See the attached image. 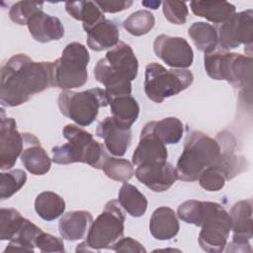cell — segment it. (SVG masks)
<instances>
[{"label":"cell","instance_id":"cell-27","mask_svg":"<svg viewBox=\"0 0 253 253\" xmlns=\"http://www.w3.org/2000/svg\"><path fill=\"white\" fill-rule=\"evenodd\" d=\"M118 198L119 204L129 215L139 217L145 213L147 200L135 186L125 182L119 191Z\"/></svg>","mask_w":253,"mask_h":253},{"label":"cell","instance_id":"cell-7","mask_svg":"<svg viewBox=\"0 0 253 253\" xmlns=\"http://www.w3.org/2000/svg\"><path fill=\"white\" fill-rule=\"evenodd\" d=\"M194 76L188 69H166L157 62L146 65L144 92L148 99L162 103L166 98L186 90L193 83Z\"/></svg>","mask_w":253,"mask_h":253},{"label":"cell","instance_id":"cell-9","mask_svg":"<svg viewBox=\"0 0 253 253\" xmlns=\"http://www.w3.org/2000/svg\"><path fill=\"white\" fill-rule=\"evenodd\" d=\"M89 61V52L82 43H68L62 50L61 57L52 62L53 87L69 90L83 86L88 80Z\"/></svg>","mask_w":253,"mask_h":253},{"label":"cell","instance_id":"cell-42","mask_svg":"<svg viewBox=\"0 0 253 253\" xmlns=\"http://www.w3.org/2000/svg\"><path fill=\"white\" fill-rule=\"evenodd\" d=\"M102 12L117 13L128 9L132 5L130 0H111V1H95Z\"/></svg>","mask_w":253,"mask_h":253},{"label":"cell","instance_id":"cell-19","mask_svg":"<svg viewBox=\"0 0 253 253\" xmlns=\"http://www.w3.org/2000/svg\"><path fill=\"white\" fill-rule=\"evenodd\" d=\"M29 32L35 41L39 42H49L58 41L64 36V27L61 21L54 16L38 11L27 24Z\"/></svg>","mask_w":253,"mask_h":253},{"label":"cell","instance_id":"cell-16","mask_svg":"<svg viewBox=\"0 0 253 253\" xmlns=\"http://www.w3.org/2000/svg\"><path fill=\"white\" fill-rule=\"evenodd\" d=\"M168 151L164 144L153 132L150 123H147L141 132L139 143L132 154V164L138 166L147 163L167 162Z\"/></svg>","mask_w":253,"mask_h":253},{"label":"cell","instance_id":"cell-20","mask_svg":"<svg viewBox=\"0 0 253 253\" xmlns=\"http://www.w3.org/2000/svg\"><path fill=\"white\" fill-rule=\"evenodd\" d=\"M92 222L93 216L87 211H68L59 219V233L65 240H79L86 237Z\"/></svg>","mask_w":253,"mask_h":253},{"label":"cell","instance_id":"cell-39","mask_svg":"<svg viewBox=\"0 0 253 253\" xmlns=\"http://www.w3.org/2000/svg\"><path fill=\"white\" fill-rule=\"evenodd\" d=\"M162 5L163 14L170 23L175 25H182L186 23L189 10L185 2L164 1Z\"/></svg>","mask_w":253,"mask_h":253},{"label":"cell","instance_id":"cell-26","mask_svg":"<svg viewBox=\"0 0 253 253\" xmlns=\"http://www.w3.org/2000/svg\"><path fill=\"white\" fill-rule=\"evenodd\" d=\"M65 9L72 18L83 23L84 30L106 19L96 2L92 1H69L65 3Z\"/></svg>","mask_w":253,"mask_h":253},{"label":"cell","instance_id":"cell-35","mask_svg":"<svg viewBox=\"0 0 253 253\" xmlns=\"http://www.w3.org/2000/svg\"><path fill=\"white\" fill-rule=\"evenodd\" d=\"M27 181V174L21 169H15L0 174V198L1 200L11 198L17 193Z\"/></svg>","mask_w":253,"mask_h":253},{"label":"cell","instance_id":"cell-34","mask_svg":"<svg viewBox=\"0 0 253 253\" xmlns=\"http://www.w3.org/2000/svg\"><path fill=\"white\" fill-rule=\"evenodd\" d=\"M212 165L223 173L226 180H231L246 169V160L242 156L235 155L233 150H225Z\"/></svg>","mask_w":253,"mask_h":253},{"label":"cell","instance_id":"cell-36","mask_svg":"<svg viewBox=\"0 0 253 253\" xmlns=\"http://www.w3.org/2000/svg\"><path fill=\"white\" fill-rule=\"evenodd\" d=\"M25 217L15 209L0 211V239L11 240L19 231Z\"/></svg>","mask_w":253,"mask_h":253},{"label":"cell","instance_id":"cell-12","mask_svg":"<svg viewBox=\"0 0 253 253\" xmlns=\"http://www.w3.org/2000/svg\"><path fill=\"white\" fill-rule=\"evenodd\" d=\"M155 54L168 66L186 69L194 61V52L188 42L180 37L159 35L153 42Z\"/></svg>","mask_w":253,"mask_h":253},{"label":"cell","instance_id":"cell-10","mask_svg":"<svg viewBox=\"0 0 253 253\" xmlns=\"http://www.w3.org/2000/svg\"><path fill=\"white\" fill-rule=\"evenodd\" d=\"M220 49L229 50L244 44L251 47L253 40V11L233 14L227 21L215 27Z\"/></svg>","mask_w":253,"mask_h":253},{"label":"cell","instance_id":"cell-37","mask_svg":"<svg viewBox=\"0 0 253 253\" xmlns=\"http://www.w3.org/2000/svg\"><path fill=\"white\" fill-rule=\"evenodd\" d=\"M43 2L19 1L13 4L9 10L11 21L18 25H27L29 20L40 10H42Z\"/></svg>","mask_w":253,"mask_h":253},{"label":"cell","instance_id":"cell-24","mask_svg":"<svg viewBox=\"0 0 253 253\" xmlns=\"http://www.w3.org/2000/svg\"><path fill=\"white\" fill-rule=\"evenodd\" d=\"M219 207L220 205L214 202L188 200L178 207L177 214L186 223L201 227L207 217Z\"/></svg>","mask_w":253,"mask_h":253},{"label":"cell","instance_id":"cell-32","mask_svg":"<svg viewBox=\"0 0 253 253\" xmlns=\"http://www.w3.org/2000/svg\"><path fill=\"white\" fill-rule=\"evenodd\" d=\"M101 169L110 179L118 182H127L134 175L131 162L124 158H115L109 155L104 160Z\"/></svg>","mask_w":253,"mask_h":253},{"label":"cell","instance_id":"cell-1","mask_svg":"<svg viewBox=\"0 0 253 253\" xmlns=\"http://www.w3.org/2000/svg\"><path fill=\"white\" fill-rule=\"evenodd\" d=\"M52 81V62H37L27 54H14L1 67L0 103L3 107L20 106L53 87Z\"/></svg>","mask_w":253,"mask_h":253},{"label":"cell","instance_id":"cell-3","mask_svg":"<svg viewBox=\"0 0 253 253\" xmlns=\"http://www.w3.org/2000/svg\"><path fill=\"white\" fill-rule=\"evenodd\" d=\"M67 143L51 149L52 161L56 164L86 163L93 168L101 169L108 154L105 145L93 138V135L75 125H66L62 129Z\"/></svg>","mask_w":253,"mask_h":253},{"label":"cell","instance_id":"cell-6","mask_svg":"<svg viewBox=\"0 0 253 253\" xmlns=\"http://www.w3.org/2000/svg\"><path fill=\"white\" fill-rule=\"evenodd\" d=\"M204 64L207 74L214 80H226L238 88L245 87L251 81V56L215 49L205 54Z\"/></svg>","mask_w":253,"mask_h":253},{"label":"cell","instance_id":"cell-28","mask_svg":"<svg viewBox=\"0 0 253 253\" xmlns=\"http://www.w3.org/2000/svg\"><path fill=\"white\" fill-rule=\"evenodd\" d=\"M188 35L196 47L205 54L216 49L218 37L214 26L206 22H195L188 29Z\"/></svg>","mask_w":253,"mask_h":253},{"label":"cell","instance_id":"cell-33","mask_svg":"<svg viewBox=\"0 0 253 253\" xmlns=\"http://www.w3.org/2000/svg\"><path fill=\"white\" fill-rule=\"evenodd\" d=\"M154 25V16L147 10H138L133 12L124 21V28L126 32L135 37H140L149 33L153 29Z\"/></svg>","mask_w":253,"mask_h":253},{"label":"cell","instance_id":"cell-30","mask_svg":"<svg viewBox=\"0 0 253 253\" xmlns=\"http://www.w3.org/2000/svg\"><path fill=\"white\" fill-rule=\"evenodd\" d=\"M149 123L155 135L164 144H176L183 136V124L175 117H168L160 121H152Z\"/></svg>","mask_w":253,"mask_h":253},{"label":"cell","instance_id":"cell-15","mask_svg":"<svg viewBox=\"0 0 253 253\" xmlns=\"http://www.w3.org/2000/svg\"><path fill=\"white\" fill-rule=\"evenodd\" d=\"M137 180L153 192L167 191L178 179L171 163H147L138 165L134 171Z\"/></svg>","mask_w":253,"mask_h":253},{"label":"cell","instance_id":"cell-13","mask_svg":"<svg viewBox=\"0 0 253 253\" xmlns=\"http://www.w3.org/2000/svg\"><path fill=\"white\" fill-rule=\"evenodd\" d=\"M24 149V135L17 129L16 121L6 118L1 110L0 123V169H11Z\"/></svg>","mask_w":253,"mask_h":253},{"label":"cell","instance_id":"cell-5","mask_svg":"<svg viewBox=\"0 0 253 253\" xmlns=\"http://www.w3.org/2000/svg\"><path fill=\"white\" fill-rule=\"evenodd\" d=\"M125 219L119 202L116 200L109 201L104 211L92 222L86 240L78 244L76 252L112 249L113 245L123 237Z\"/></svg>","mask_w":253,"mask_h":253},{"label":"cell","instance_id":"cell-23","mask_svg":"<svg viewBox=\"0 0 253 253\" xmlns=\"http://www.w3.org/2000/svg\"><path fill=\"white\" fill-rule=\"evenodd\" d=\"M192 12L214 24H221L235 14V6L226 1H192Z\"/></svg>","mask_w":253,"mask_h":253},{"label":"cell","instance_id":"cell-4","mask_svg":"<svg viewBox=\"0 0 253 253\" xmlns=\"http://www.w3.org/2000/svg\"><path fill=\"white\" fill-rule=\"evenodd\" d=\"M221 153L219 142L200 130L186 136L183 152L176 166L177 177L185 182L198 180L200 174L212 165Z\"/></svg>","mask_w":253,"mask_h":253},{"label":"cell","instance_id":"cell-17","mask_svg":"<svg viewBox=\"0 0 253 253\" xmlns=\"http://www.w3.org/2000/svg\"><path fill=\"white\" fill-rule=\"evenodd\" d=\"M96 135L104 139L105 147L115 156H124L131 142V130L120 126L113 117H106L96 128Z\"/></svg>","mask_w":253,"mask_h":253},{"label":"cell","instance_id":"cell-41","mask_svg":"<svg viewBox=\"0 0 253 253\" xmlns=\"http://www.w3.org/2000/svg\"><path fill=\"white\" fill-rule=\"evenodd\" d=\"M116 252H146V249L131 237H121L112 247Z\"/></svg>","mask_w":253,"mask_h":253},{"label":"cell","instance_id":"cell-43","mask_svg":"<svg viewBox=\"0 0 253 253\" xmlns=\"http://www.w3.org/2000/svg\"><path fill=\"white\" fill-rule=\"evenodd\" d=\"M161 4L160 1H150V2H142V5L146 7H150L151 9H157Z\"/></svg>","mask_w":253,"mask_h":253},{"label":"cell","instance_id":"cell-31","mask_svg":"<svg viewBox=\"0 0 253 253\" xmlns=\"http://www.w3.org/2000/svg\"><path fill=\"white\" fill-rule=\"evenodd\" d=\"M42 230L34 224L29 219L25 218L17 234L10 240V243L4 250L15 251V250H24L34 252L36 247V241L38 236Z\"/></svg>","mask_w":253,"mask_h":253},{"label":"cell","instance_id":"cell-2","mask_svg":"<svg viewBox=\"0 0 253 253\" xmlns=\"http://www.w3.org/2000/svg\"><path fill=\"white\" fill-rule=\"evenodd\" d=\"M137 71L138 60L132 48L120 42L106 53V57L98 60L94 76L106 87L105 92L110 102L114 97L130 95L131 81L136 78Z\"/></svg>","mask_w":253,"mask_h":253},{"label":"cell","instance_id":"cell-11","mask_svg":"<svg viewBox=\"0 0 253 253\" xmlns=\"http://www.w3.org/2000/svg\"><path fill=\"white\" fill-rule=\"evenodd\" d=\"M201 227L199 244L202 249L210 253L222 252L231 230L229 213L220 206L207 217Z\"/></svg>","mask_w":253,"mask_h":253},{"label":"cell","instance_id":"cell-29","mask_svg":"<svg viewBox=\"0 0 253 253\" xmlns=\"http://www.w3.org/2000/svg\"><path fill=\"white\" fill-rule=\"evenodd\" d=\"M35 210L40 217L51 221L64 212L65 202L63 198L54 192H42L36 198Z\"/></svg>","mask_w":253,"mask_h":253},{"label":"cell","instance_id":"cell-25","mask_svg":"<svg viewBox=\"0 0 253 253\" xmlns=\"http://www.w3.org/2000/svg\"><path fill=\"white\" fill-rule=\"evenodd\" d=\"M109 105L113 118L116 122L126 128H130L139 115L137 101L130 95H122L110 100Z\"/></svg>","mask_w":253,"mask_h":253},{"label":"cell","instance_id":"cell-38","mask_svg":"<svg viewBox=\"0 0 253 253\" xmlns=\"http://www.w3.org/2000/svg\"><path fill=\"white\" fill-rule=\"evenodd\" d=\"M201 187L210 192H216L223 188L225 184V176L213 165L206 168L198 178Z\"/></svg>","mask_w":253,"mask_h":253},{"label":"cell","instance_id":"cell-14","mask_svg":"<svg viewBox=\"0 0 253 253\" xmlns=\"http://www.w3.org/2000/svg\"><path fill=\"white\" fill-rule=\"evenodd\" d=\"M229 216L231 229L233 230L232 241L229 245L236 247L233 251H238V247H242L243 251H247L245 247L250 248L249 240L253 236L252 200H243L235 203L230 210Z\"/></svg>","mask_w":253,"mask_h":253},{"label":"cell","instance_id":"cell-21","mask_svg":"<svg viewBox=\"0 0 253 253\" xmlns=\"http://www.w3.org/2000/svg\"><path fill=\"white\" fill-rule=\"evenodd\" d=\"M84 31L87 34V45L92 50L102 51L114 47L120 42L119 29L111 20H102Z\"/></svg>","mask_w":253,"mask_h":253},{"label":"cell","instance_id":"cell-18","mask_svg":"<svg viewBox=\"0 0 253 253\" xmlns=\"http://www.w3.org/2000/svg\"><path fill=\"white\" fill-rule=\"evenodd\" d=\"M24 149L21 161L24 167L34 175L46 174L51 166V159L42 147L40 140L32 133H23Z\"/></svg>","mask_w":253,"mask_h":253},{"label":"cell","instance_id":"cell-40","mask_svg":"<svg viewBox=\"0 0 253 253\" xmlns=\"http://www.w3.org/2000/svg\"><path fill=\"white\" fill-rule=\"evenodd\" d=\"M36 247L40 249L42 252H64V244L63 241L53 236L49 233H45L43 231L41 232V234L38 236L36 241Z\"/></svg>","mask_w":253,"mask_h":253},{"label":"cell","instance_id":"cell-22","mask_svg":"<svg viewBox=\"0 0 253 253\" xmlns=\"http://www.w3.org/2000/svg\"><path fill=\"white\" fill-rule=\"evenodd\" d=\"M180 229L175 211L167 207L157 208L149 220L151 235L158 240H169L175 237Z\"/></svg>","mask_w":253,"mask_h":253},{"label":"cell","instance_id":"cell-8","mask_svg":"<svg viewBox=\"0 0 253 253\" xmlns=\"http://www.w3.org/2000/svg\"><path fill=\"white\" fill-rule=\"evenodd\" d=\"M57 104L63 116L80 126H87L96 120L99 108L109 105V99L105 90L101 88L82 92L64 90L59 94Z\"/></svg>","mask_w":253,"mask_h":253}]
</instances>
